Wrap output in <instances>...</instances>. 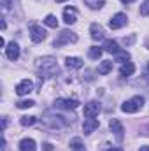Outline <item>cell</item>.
<instances>
[{"label": "cell", "mask_w": 149, "mask_h": 151, "mask_svg": "<svg viewBox=\"0 0 149 151\" xmlns=\"http://www.w3.org/2000/svg\"><path fill=\"white\" fill-rule=\"evenodd\" d=\"M37 69H40L42 72H47V74H54V72H58L56 58H53V56L39 58V60H37Z\"/></svg>", "instance_id": "cell-1"}, {"label": "cell", "mask_w": 149, "mask_h": 151, "mask_svg": "<svg viewBox=\"0 0 149 151\" xmlns=\"http://www.w3.org/2000/svg\"><path fill=\"white\" fill-rule=\"evenodd\" d=\"M142 106H144V97H140V95H137V97H133V99H130V100H126L123 106H121V111L123 113H137V111H140L142 109Z\"/></svg>", "instance_id": "cell-2"}, {"label": "cell", "mask_w": 149, "mask_h": 151, "mask_svg": "<svg viewBox=\"0 0 149 151\" xmlns=\"http://www.w3.org/2000/svg\"><path fill=\"white\" fill-rule=\"evenodd\" d=\"M69 42H77V35L70 30H63L60 32V35L54 39V47H60L63 44H69Z\"/></svg>", "instance_id": "cell-3"}, {"label": "cell", "mask_w": 149, "mask_h": 151, "mask_svg": "<svg viewBox=\"0 0 149 151\" xmlns=\"http://www.w3.org/2000/svg\"><path fill=\"white\" fill-rule=\"evenodd\" d=\"M54 107H58V109H77L79 102L75 99H56Z\"/></svg>", "instance_id": "cell-4"}, {"label": "cell", "mask_w": 149, "mask_h": 151, "mask_svg": "<svg viewBox=\"0 0 149 151\" xmlns=\"http://www.w3.org/2000/svg\"><path fill=\"white\" fill-rule=\"evenodd\" d=\"M100 102H97V100H91V102H88L86 106H84V116L86 118H95V116H98L100 113Z\"/></svg>", "instance_id": "cell-5"}, {"label": "cell", "mask_w": 149, "mask_h": 151, "mask_svg": "<svg viewBox=\"0 0 149 151\" xmlns=\"http://www.w3.org/2000/svg\"><path fill=\"white\" fill-rule=\"evenodd\" d=\"M30 39L34 42H42L46 39V30L42 27H39V25H32L30 27Z\"/></svg>", "instance_id": "cell-6"}, {"label": "cell", "mask_w": 149, "mask_h": 151, "mask_svg": "<svg viewBox=\"0 0 149 151\" xmlns=\"http://www.w3.org/2000/svg\"><path fill=\"white\" fill-rule=\"evenodd\" d=\"M126 14H123V12H117L116 16H112V19L109 21V27H111L112 30H117V28H121V27H125L126 25Z\"/></svg>", "instance_id": "cell-7"}, {"label": "cell", "mask_w": 149, "mask_h": 151, "mask_svg": "<svg viewBox=\"0 0 149 151\" xmlns=\"http://www.w3.org/2000/svg\"><path fill=\"white\" fill-rule=\"evenodd\" d=\"M5 55H7V58H9L11 62H16V60L19 58V46H18L14 40L9 42L7 47H5Z\"/></svg>", "instance_id": "cell-8"}, {"label": "cell", "mask_w": 149, "mask_h": 151, "mask_svg": "<svg viewBox=\"0 0 149 151\" xmlns=\"http://www.w3.org/2000/svg\"><path fill=\"white\" fill-rule=\"evenodd\" d=\"M30 91H34V84H32V81H30V79H23V81L16 86V93H18L19 97L28 95Z\"/></svg>", "instance_id": "cell-9"}, {"label": "cell", "mask_w": 149, "mask_h": 151, "mask_svg": "<svg viewBox=\"0 0 149 151\" xmlns=\"http://www.w3.org/2000/svg\"><path fill=\"white\" fill-rule=\"evenodd\" d=\"M63 21L67 23V25H74L75 21H77V9L75 7H65L63 9Z\"/></svg>", "instance_id": "cell-10"}, {"label": "cell", "mask_w": 149, "mask_h": 151, "mask_svg": "<svg viewBox=\"0 0 149 151\" xmlns=\"http://www.w3.org/2000/svg\"><path fill=\"white\" fill-rule=\"evenodd\" d=\"M98 119L97 118H86L84 119V125H82V130H84V134H91V132H95L97 128H98Z\"/></svg>", "instance_id": "cell-11"}, {"label": "cell", "mask_w": 149, "mask_h": 151, "mask_svg": "<svg viewBox=\"0 0 149 151\" xmlns=\"http://www.w3.org/2000/svg\"><path fill=\"white\" fill-rule=\"evenodd\" d=\"M90 32H91V39H93V40H100V39L105 37V32H104L102 25H98V23H91Z\"/></svg>", "instance_id": "cell-12"}, {"label": "cell", "mask_w": 149, "mask_h": 151, "mask_svg": "<svg viewBox=\"0 0 149 151\" xmlns=\"http://www.w3.org/2000/svg\"><path fill=\"white\" fill-rule=\"evenodd\" d=\"M19 150L21 151H37V144L34 139H21L19 141Z\"/></svg>", "instance_id": "cell-13"}, {"label": "cell", "mask_w": 149, "mask_h": 151, "mask_svg": "<svg viewBox=\"0 0 149 151\" xmlns=\"http://www.w3.org/2000/svg\"><path fill=\"white\" fill-rule=\"evenodd\" d=\"M109 127H111L112 132L116 134L117 139H123V132H125V130H123V125H121L117 119H111V121H109Z\"/></svg>", "instance_id": "cell-14"}, {"label": "cell", "mask_w": 149, "mask_h": 151, "mask_svg": "<svg viewBox=\"0 0 149 151\" xmlns=\"http://www.w3.org/2000/svg\"><path fill=\"white\" fill-rule=\"evenodd\" d=\"M104 51H107V53H112V55H117L121 49H119V46H117V42H116V40H111V39H107V40L104 42Z\"/></svg>", "instance_id": "cell-15"}, {"label": "cell", "mask_w": 149, "mask_h": 151, "mask_svg": "<svg viewBox=\"0 0 149 151\" xmlns=\"http://www.w3.org/2000/svg\"><path fill=\"white\" fill-rule=\"evenodd\" d=\"M65 65H67L69 69H81V67L84 65V62H82L81 58H77V56H69V58L65 60Z\"/></svg>", "instance_id": "cell-16"}, {"label": "cell", "mask_w": 149, "mask_h": 151, "mask_svg": "<svg viewBox=\"0 0 149 151\" xmlns=\"http://www.w3.org/2000/svg\"><path fill=\"white\" fill-rule=\"evenodd\" d=\"M133 72H135V65H133V63H130V62L123 63V65H121V69H119V74L123 76V77H130Z\"/></svg>", "instance_id": "cell-17"}, {"label": "cell", "mask_w": 149, "mask_h": 151, "mask_svg": "<svg viewBox=\"0 0 149 151\" xmlns=\"http://www.w3.org/2000/svg\"><path fill=\"white\" fill-rule=\"evenodd\" d=\"M111 70H112V62H109V60H107V62H102V63L98 65V74L100 76L109 74Z\"/></svg>", "instance_id": "cell-18"}, {"label": "cell", "mask_w": 149, "mask_h": 151, "mask_svg": "<svg viewBox=\"0 0 149 151\" xmlns=\"http://www.w3.org/2000/svg\"><path fill=\"white\" fill-rule=\"evenodd\" d=\"M102 53H104V49H102V47H97V46L90 47V51H88V55H90L91 60H98V58L102 56Z\"/></svg>", "instance_id": "cell-19"}, {"label": "cell", "mask_w": 149, "mask_h": 151, "mask_svg": "<svg viewBox=\"0 0 149 151\" xmlns=\"http://www.w3.org/2000/svg\"><path fill=\"white\" fill-rule=\"evenodd\" d=\"M44 23H46L47 27H51V28H58V19H56V16H53V14H47V16L44 18Z\"/></svg>", "instance_id": "cell-20"}, {"label": "cell", "mask_w": 149, "mask_h": 151, "mask_svg": "<svg viewBox=\"0 0 149 151\" xmlns=\"http://www.w3.org/2000/svg\"><path fill=\"white\" fill-rule=\"evenodd\" d=\"M35 121H37L35 116H21V119H19V123H21L23 127H32Z\"/></svg>", "instance_id": "cell-21"}, {"label": "cell", "mask_w": 149, "mask_h": 151, "mask_svg": "<svg viewBox=\"0 0 149 151\" xmlns=\"http://www.w3.org/2000/svg\"><path fill=\"white\" fill-rule=\"evenodd\" d=\"M70 148L74 151H82L84 150V144H82V141H81L79 137H74V139L70 141Z\"/></svg>", "instance_id": "cell-22"}, {"label": "cell", "mask_w": 149, "mask_h": 151, "mask_svg": "<svg viewBox=\"0 0 149 151\" xmlns=\"http://www.w3.org/2000/svg\"><path fill=\"white\" fill-rule=\"evenodd\" d=\"M84 4L90 7V9H98L105 4V0H84Z\"/></svg>", "instance_id": "cell-23"}, {"label": "cell", "mask_w": 149, "mask_h": 151, "mask_svg": "<svg viewBox=\"0 0 149 151\" xmlns=\"http://www.w3.org/2000/svg\"><path fill=\"white\" fill-rule=\"evenodd\" d=\"M130 60V53L128 51H119L117 55H116V62H123V63H126Z\"/></svg>", "instance_id": "cell-24"}, {"label": "cell", "mask_w": 149, "mask_h": 151, "mask_svg": "<svg viewBox=\"0 0 149 151\" xmlns=\"http://www.w3.org/2000/svg\"><path fill=\"white\" fill-rule=\"evenodd\" d=\"M16 106H18L19 109H28V107H34V106H35V102L28 99V100H19V102H16Z\"/></svg>", "instance_id": "cell-25"}, {"label": "cell", "mask_w": 149, "mask_h": 151, "mask_svg": "<svg viewBox=\"0 0 149 151\" xmlns=\"http://www.w3.org/2000/svg\"><path fill=\"white\" fill-rule=\"evenodd\" d=\"M140 14H142V16H148L149 14V0H144V4H142V7H140Z\"/></svg>", "instance_id": "cell-26"}, {"label": "cell", "mask_w": 149, "mask_h": 151, "mask_svg": "<svg viewBox=\"0 0 149 151\" xmlns=\"http://www.w3.org/2000/svg\"><path fill=\"white\" fill-rule=\"evenodd\" d=\"M42 150L44 151H53V144H51V142H44V144H42Z\"/></svg>", "instance_id": "cell-27"}, {"label": "cell", "mask_w": 149, "mask_h": 151, "mask_svg": "<svg viewBox=\"0 0 149 151\" xmlns=\"http://www.w3.org/2000/svg\"><path fill=\"white\" fill-rule=\"evenodd\" d=\"M133 35H132V37H128V39H125V40H123V42H125V44H132V42H133Z\"/></svg>", "instance_id": "cell-28"}, {"label": "cell", "mask_w": 149, "mask_h": 151, "mask_svg": "<svg viewBox=\"0 0 149 151\" xmlns=\"http://www.w3.org/2000/svg\"><path fill=\"white\" fill-rule=\"evenodd\" d=\"M5 128H7V119H5V118H4V119H2V132H4V130H5Z\"/></svg>", "instance_id": "cell-29"}, {"label": "cell", "mask_w": 149, "mask_h": 151, "mask_svg": "<svg viewBox=\"0 0 149 151\" xmlns=\"http://www.w3.org/2000/svg\"><path fill=\"white\" fill-rule=\"evenodd\" d=\"M119 2H121V4H132L133 0H119Z\"/></svg>", "instance_id": "cell-30"}, {"label": "cell", "mask_w": 149, "mask_h": 151, "mask_svg": "<svg viewBox=\"0 0 149 151\" xmlns=\"http://www.w3.org/2000/svg\"><path fill=\"white\" fill-rule=\"evenodd\" d=\"M139 151H149V146H142V148H140Z\"/></svg>", "instance_id": "cell-31"}, {"label": "cell", "mask_w": 149, "mask_h": 151, "mask_svg": "<svg viewBox=\"0 0 149 151\" xmlns=\"http://www.w3.org/2000/svg\"><path fill=\"white\" fill-rule=\"evenodd\" d=\"M107 151H123L121 148H111V150H107Z\"/></svg>", "instance_id": "cell-32"}, {"label": "cell", "mask_w": 149, "mask_h": 151, "mask_svg": "<svg viewBox=\"0 0 149 151\" xmlns=\"http://www.w3.org/2000/svg\"><path fill=\"white\" fill-rule=\"evenodd\" d=\"M56 2H58V4H62V2H65V0H56Z\"/></svg>", "instance_id": "cell-33"}, {"label": "cell", "mask_w": 149, "mask_h": 151, "mask_svg": "<svg viewBox=\"0 0 149 151\" xmlns=\"http://www.w3.org/2000/svg\"><path fill=\"white\" fill-rule=\"evenodd\" d=\"M148 69H149V67H148Z\"/></svg>", "instance_id": "cell-34"}]
</instances>
